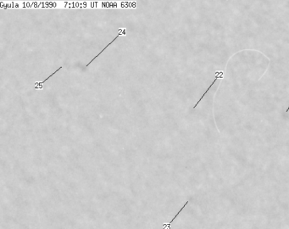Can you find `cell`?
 Returning <instances> with one entry per match:
<instances>
[{
  "mask_svg": "<svg viewBox=\"0 0 289 229\" xmlns=\"http://www.w3.org/2000/svg\"><path fill=\"white\" fill-rule=\"evenodd\" d=\"M61 68H62V67H60V68H59L58 70H57V71H55L54 73L51 74V75H50V76H49V77H48L47 79H45V80H44V81H43L42 83H36V87H35V88H40V87H41V85H43V83H45L46 81H48V79H49L50 77H53V76H54V74L56 73V72H58V71H59V70H60Z\"/></svg>",
  "mask_w": 289,
  "mask_h": 229,
  "instance_id": "277c9868",
  "label": "cell"
},
{
  "mask_svg": "<svg viewBox=\"0 0 289 229\" xmlns=\"http://www.w3.org/2000/svg\"><path fill=\"white\" fill-rule=\"evenodd\" d=\"M215 74H216V76H215V80H214V81H213V83H211V84L209 85V87L207 88V90H206V91L204 92V93L203 94L202 97H201V98L199 99V101L197 102V104H196V105H195L193 106V109H195V108L197 107V105H199V104L200 103V101H202V99H203V97H204V96H205V95L207 94V93H208V92L209 91V89H210V88L212 87V86H213V85H214V84L215 83V82H216V81L218 80V78H219V77H223V71H216V72H215Z\"/></svg>",
  "mask_w": 289,
  "mask_h": 229,
  "instance_id": "6da1fadb",
  "label": "cell"
},
{
  "mask_svg": "<svg viewBox=\"0 0 289 229\" xmlns=\"http://www.w3.org/2000/svg\"><path fill=\"white\" fill-rule=\"evenodd\" d=\"M188 203H189V201H187V202L185 203V204H184V205H183V206L181 207V210H179V211H178V212L176 213V215L175 216V217H174L173 219H172V220L171 221V222H168V223H165V224H164V226H163V229H171V223L173 222L174 220H175V218H176V217L178 216V215H179V214H180V213H181V211L183 210V209L185 208V206H186V205H187V204Z\"/></svg>",
  "mask_w": 289,
  "mask_h": 229,
  "instance_id": "7a4b0ae2",
  "label": "cell"
},
{
  "mask_svg": "<svg viewBox=\"0 0 289 229\" xmlns=\"http://www.w3.org/2000/svg\"><path fill=\"white\" fill-rule=\"evenodd\" d=\"M288 111H289V106H288V109H287V111H286V112H287V113H288Z\"/></svg>",
  "mask_w": 289,
  "mask_h": 229,
  "instance_id": "5b68a950",
  "label": "cell"
},
{
  "mask_svg": "<svg viewBox=\"0 0 289 229\" xmlns=\"http://www.w3.org/2000/svg\"><path fill=\"white\" fill-rule=\"evenodd\" d=\"M124 31V29H123V30H122V29H120V32H119V33H118V35H117V36H116V38H115V39H114V40H112V42H111V43H109V44H108V45H107V46H106V47H105V48H104V49H103V50H102V51H101V52H100V53H99V54H98V55H96V56H95V57L93 58V59H92V60H91V61H90V62H89V63H88V64H87V66H86V67H87V66H88V65H90V64H91V63H92V61H93V60H95V59H96V58H98V56H99V55H101V54H102V53H103V52H104V50H105V49H107V48H108V47H109V46H110V45H111V44H112V43H114V42H115V41H116V39H117V38H118V37H120V34H122V33H121V32H122V31Z\"/></svg>",
  "mask_w": 289,
  "mask_h": 229,
  "instance_id": "3957f363",
  "label": "cell"
}]
</instances>
